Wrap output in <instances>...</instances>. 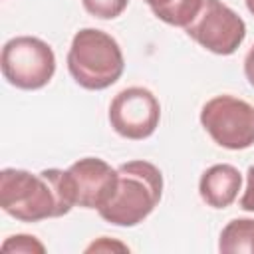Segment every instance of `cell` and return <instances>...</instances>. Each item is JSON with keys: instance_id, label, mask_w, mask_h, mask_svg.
<instances>
[{"instance_id": "1", "label": "cell", "mask_w": 254, "mask_h": 254, "mask_svg": "<svg viewBox=\"0 0 254 254\" xmlns=\"http://www.w3.org/2000/svg\"><path fill=\"white\" fill-rule=\"evenodd\" d=\"M0 206L20 222H40L67 214L75 206L67 171L44 169L34 175L24 169H2Z\"/></svg>"}, {"instance_id": "2", "label": "cell", "mask_w": 254, "mask_h": 254, "mask_svg": "<svg viewBox=\"0 0 254 254\" xmlns=\"http://www.w3.org/2000/svg\"><path fill=\"white\" fill-rule=\"evenodd\" d=\"M119 179L111 200L99 208V216L115 226L143 222L163 196V173L149 161H129L117 167Z\"/></svg>"}, {"instance_id": "3", "label": "cell", "mask_w": 254, "mask_h": 254, "mask_svg": "<svg viewBox=\"0 0 254 254\" xmlns=\"http://www.w3.org/2000/svg\"><path fill=\"white\" fill-rule=\"evenodd\" d=\"M125 67L123 52L113 36L97 28H81L67 52V71L73 81L89 91L113 85Z\"/></svg>"}, {"instance_id": "4", "label": "cell", "mask_w": 254, "mask_h": 254, "mask_svg": "<svg viewBox=\"0 0 254 254\" xmlns=\"http://www.w3.org/2000/svg\"><path fill=\"white\" fill-rule=\"evenodd\" d=\"M0 67L4 79L18 89H40L56 73V54L52 46L34 36H16L2 48Z\"/></svg>"}, {"instance_id": "5", "label": "cell", "mask_w": 254, "mask_h": 254, "mask_svg": "<svg viewBox=\"0 0 254 254\" xmlns=\"http://www.w3.org/2000/svg\"><path fill=\"white\" fill-rule=\"evenodd\" d=\"M200 125L210 139L230 151L254 145V107L234 95H216L200 109Z\"/></svg>"}, {"instance_id": "6", "label": "cell", "mask_w": 254, "mask_h": 254, "mask_svg": "<svg viewBox=\"0 0 254 254\" xmlns=\"http://www.w3.org/2000/svg\"><path fill=\"white\" fill-rule=\"evenodd\" d=\"M185 32L204 50L216 56H230L244 42L246 24L224 2L204 0Z\"/></svg>"}, {"instance_id": "7", "label": "cell", "mask_w": 254, "mask_h": 254, "mask_svg": "<svg viewBox=\"0 0 254 254\" xmlns=\"http://www.w3.org/2000/svg\"><path fill=\"white\" fill-rule=\"evenodd\" d=\"M161 121V103L147 87H125L109 105V123L117 135L141 141L155 133Z\"/></svg>"}, {"instance_id": "8", "label": "cell", "mask_w": 254, "mask_h": 254, "mask_svg": "<svg viewBox=\"0 0 254 254\" xmlns=\"http://www.w3.org/2000/svg\"><path fill=\"white\" fill-rule=\"evenodd\" d=\"M67 177L71 181L75 206L99 210L115 194L119 173L103 159L83 157L67 169Z\"/></svg>"}, {"instance_id": "9", "label": "cell", "mask_w": 254, "mask_h": 254, "mask_svg": "<svg viewBox=\"0 0 254 254\" xmlns=\"http://www.w3.org/2000/svg\"><path fill=\"white\" fill-rule=\"evenodd\" d=\"M242 187V175L234 165L220 163L208 167L198 181V194L200 198L212 208H226L230 206L238 190Z\"/></svg>"}, {"instance_id": "10", "label": "cell", "mask_w": 254, "mask_h": 254, "mask_svg": "<svg viewBox=\"0 0 254 254\" xmlns=\"http://www.w3.org/2000/svg\"><path fill=\"white\" fill-rule=\"evenodd\" d=\"M153 14L169 26L187 28L198 14L204 0H145Z\"/></svg>"}, {"instance_id": "11", "label": "cell", "mask_w": 254, "mask_h": 254, "mask_svg": "<svg viewBox=\"0 0 254 254\" xmlns=\"http://www.w3.org/2000/svg\"><path fill=\"white\" fill-rule=\"evenodd\" d=\"M218 250L226 254H236V252L254 254V218L230 220L220 232Z\"/></svg>"}, {"instance_id": "12", "label": "cell", "mask_w": 254, "mask_h": 254, "mask_svg": "<svg viewBox=\"0 0 254 254\" xmlns=\"http://www.w3.org/2000/svg\"><path fill=\"white\" fill-rule=\"evenodd\" d=\"M87 14L99 20H113L123 14L129 0H81Z\"/></svg>"}, {"instance_id": "13", "label": "cell", "mask_w": 254, "mask_h": 254, "mask_svg": "<svg viewBox=\"0 0 254 254\" xmlns=\"http://www.w3.org/2000/svg\"><path fill=\"white\" fill-rule=\"evenodd\" d=\"M2 252H18V254H44L46 246L32 234H14L2 242Z\"/></svg>"}, {"instance_id": "14", "label": "cell", "mask_w": 254, "mask_h": 254, "mask_svg": "<svg viewBox=\"0 0 254 254\" xmlns=\"http://www.w3.org/2000/svg\"><path fill=\"white\" fill-rule=\"evenodd\" d=\"M240 208L254 212V167H248L246 171V189L240 196Z\"/></svg>"}, {"instance_id": "15", "label": "cell", "mask_w": 254, "mask_h": 254, "mask_svg": "<svg viewBox=\"0 0 254 254\" xmlns=\"http://www.w3.org/2000/svg\"><path fill=\"white\" fill-rule=\"evenodd\" d=\"M113 248H119V250H129V248H127L125 244H121V242H113V240H111V244H109V238H107V236H103V238H99L97 242L89 244L85 250H87V252H93V250H95V252H101V250H103V252H107V250H113Z\"/></svg>"}, {"instance_id": "16", "label": "cell", "mask_w": 254, "mask_h": 254, "mask_svg": "<svg viewBox=\"0 0 254 254\" xmlns=\"http://www.w3.org/2000/svg\"><path fill=\"white\" fill-rule=\"evenodd\" d=\"M244 75H246L248 83L254 87V46L248 50V54L244 58Z\"/></svg>"}, {"instance_id": "17", "label": "cell", "mask_w": 254, "mask_h": 254, "mask_svg": "<svg viewBox=\"0 0 254 254\" xmlns=\"http://www.w3.org/2000/svg\"><path fill=\"white\" fill-rule=\"evenodd\" d=\"M246 2V8H248V12L254 16V0H244Z\"/></svg>"}]
</instances>
